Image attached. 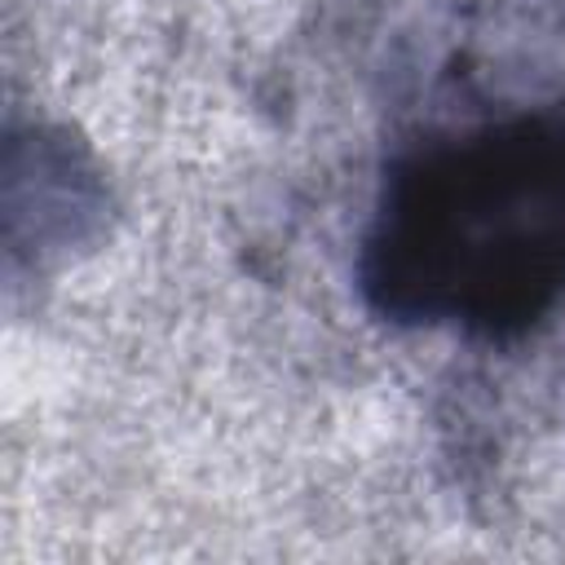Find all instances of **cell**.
I'll use <instances>...</instances> for the list:
<instances>
[{
  "label": "cell",
  "mask_w": 565,
  "mask_h": 565,
  "mask_svg": "<svg viewBox=\"0 0 565 565\" xmlns=\"http://www.w3.org/2000/svg\"><path fill=\"white\" fill-rule=\"evenodd\" d=\"M406 212H424L433 234L437 291L468 278L486 322L530 309L565 274V146L516 137L468 150L433 168Z\"/></svg>",
  "instance_id": "6da1fadb"
}]
</instances>
